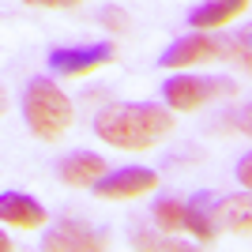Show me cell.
Segmentation results:
<instances>
[{"instance_id": "obj_1", "label": "cell", "mask_w": 252, "mask_h": 252, "mask_svg": "<svg viewBox=\"0 0 252 252\" xmlns=\"http://www.w3.org/2000/svg\"><path fill=\"white\" fill-rule=\"evenodd\" d=\"M173 132V117L169 109L155 102H121L105 105L94 117V136L105 147L117 151H151Z\"/></svg>"}, {"instance_id": "obj_2", "label": "cell", "mask_w": 252, "mask_h": 252, "mask_svg": "<svg viewBox=\"0 0 252 252\" xmlns=\"http://www.w3.org/2000/svg\"><path fill=\"white\" fill-rule=\"evenodd\" d=\"M23 117H27V128H31L38 139L57 143V139L72 128L75 109H72L68 94H64L57 83H49V79H34V83L23 91Z\"/></svg>"}, {"instance_id": "obj_3", "label": "cell", "mask_w": 252, "mask_h": 252, "mask_svg": "<svg viewBox=\"0 0 252 252\" xmlns=\"http://www.w3.org/2000/svg\"><path fill=\"white\" fill-rule=\"evenodd\" d=\"M162 94H166L169 109H177V113H192V109L207 105L211 98L233 94V83H230V79H203V75H177V79H166Z\"/></svg>"}, {"instance_id": "obj_4", "label": "cell", "mask_w": 252, "mask_h": 252, "mask_svg": "<svg viewBox=\"0 0 252 252\" xmlns=\"http://www.w3.org/2000/svg\"><path fill=\"white\" fill-rule=\"evenodd\" d=\"M226 45H230V42H219V38H211L207 31H196V34H189V38H177V42L158 57V64H162V68H192V64H207V61L226 57Z\"/></svg>"}, {"instance_id": "obj_5", "label": "cell", "mask_w": 252, "mask_h": 252, "mask_svg": "<svg viewBox=\"0 0 252 252\" xmlns=\"http://www.w3.org/2000/svg\"><path fill=\"white\" fill-rule=\"evenodd\" d=\"M113 61V45H75V49H53L49 53V68L57 75H68V79H75V75H87L94 72V68H102V64Z\"/></svg>"}, {"instance_id": "obj_6", "label": "cell", "mask_w": 252, "mask_h": 252, "mask_svg": "<svg viewBox=\"0 0 252 252\" xmlns=\"http://www.w3.org/2000/svg\"><path fill=\"white\" fill-rule=\"evenodd\" d=\"M155 185H158L155 169L132 166V169H117V173H105V177L94 185V196H102V200H136V196L151 192Z\"/></svg>"}, {"instance_id": "obj_7", "label": "cell", "mask_w": 252, "mask_h": 252, "mask_svg": "<svg viewBox=\"0 0 252 252\" xmlns=\"http://www.w3.org/2000/svg\"><path fill=\"white\" fill-rule=\"evenodd\" d=\"M42 249H53V252H98V249H109L102 233L87 230V226H75V222H61L53 233L42 237Z\"/></svg>"}, {"instance_id": "obj_8", "label": "cell", "mask_w": 252, "mask_h": 252, "mask_svg": "<svg viewBox=\"0 0 252 252\" xmlns=\"http://www.w3.org/2000/svg\"><path fill=\"white\" fill-rule=\"evenodd\" d=\"M0 219L15 226V230H42L45 222V207L34 196H23V192H4L0 196Z\"/></svg>"}, {"instance_id": "obj_9", "label": "cell", "mask_w": 252, "mask_h": 252, "mask_svg": "<svg viewBox=\"0 0 252 252\" xmlns=\"http://www.w3.org/2000/svg\"><path fill=\"white\" fill-rule=\"evenodd\" d=\"M57 173H61L64 185H72V189H94L98 181L105 177V162L98 155H91V151H75V155L61 158V166H57Z\"/></svg>"}, {"instance_id": "obj_10", "label": "cell", "mask_w": 252, "mask_h": 252, "mask_svg": "<svg viewBox=\"0 0 252 252\" xmlns=\"http://www.w3.org/2000/svg\"><path fill=\"white\" fill-rule=\"evenodd\" d=\"M211 219L215 226L226 233H252V189L241 196H226L211 207Z\"/></svg>"}, {"instance_id": "obj_11", "label": "cell", "mask_w": 252, "mask_h": 252, "mask_svg": "<svg viewBox=\"0 0 252 252\" xmlns=\"http://www.w3.org/2000/svg\"><path fill=\"white\" fill-rule=\"evenodd\" d=\"M245 8H249V0H207V4H200L189 15V23L196 31H219V27L233 23Z\"/></svg>"}, {"instance_id": "obj_12", "label": "cell", "mask_w": 252, "mask_h": 252, "mask_svg": "<svg viewBox=\"0 0 252 252\" xmlns=\"http://www.w3.org/2000/svg\"><path fill=\"white\" fill-rule=\"evenodd\" d=\"M185 230L196 233L203 245H211V241H215V233H219V226H215V219H211L207 211H200L196 203H192V207L185 211Z\"/></svg>"}, {"instance_id": "obj_13", "label": "cell", "mask_w": 252, "mask_h": 252, "mask_svg": "<svg viewBox=\"0 0 252 252\" xmlns=\"http://www.w3.org/2000/svg\"><path fill=\"white\" fill-rule=\"evenodd\" d=\"M185 203H177V200H162L155 207V222L162 226L166 233H177V230H185Z\"/></svg>"}, {"instance_id": "obj_14", "label": "cell", "mask_w": 252, "mask_h": 252, "mask_svg": "<svg viewBox=\"0 0 252 252\" xmlns=\"http://www.w3.org/2000/svg\"><path fill=\"white\" fill-rule=\"evenodd\" d=\"M226 57H230V61H237L245 72H252V27H249V31H241L230 45H226Z\"/></svg>"}, {"instance_id": "obj_15", "label": "cell", "mask_w": 252, "mask_h": 252, "mask_svg": "<svg viewBox=\"0 0 252 252\" xmlns=\"http://www.w3.org/2000/svg\"><path fill=\"white\" fill-rule=\"evenodd\" d=\"M132 249H173V252H181V249H189V245H181V241H173V237H147V233H139L136 241H132Z\"/></svg>"}, {"instance_id": "obj_16", "label": "cell", "mask_w": 252, "mask_h": 252, "mask_svg": "<svg viewBox=\"0 0 252 252\" xmlns=\"http://www.w3.org/2000/svg\"><path fill=\"white\" fill-rule=\"evenodd\" d=\"M237 181H241L245 189H252V151L241 158V162H237Z\"/></svg>"}, {"instance_id": "obj_17", "label": "cell", "mask_w": 252, "mask_h": 252, "mask_svg": "<svg viewBox=\"0 0 252 252\" xmlns=\"http://www.w3.org/2000/svg\"><path fill=\"white\" fill-rule=\"evenodd\" d=\"M23 4H31V8H75L79 0H23Z\"/></svg>"}, {"instance_id": "obj_18", "label": "cell", "mask_w": 252, "mask_h": 252, "mask_svg": "<svg viewBox=\"0 0 252 252\" xmlns=\"http://www.w3.org/2000/svg\"><path fill=\"white\" fill-rule=\"evenodd\" d=\"M105 19H109V23H113V31H125V15H121V11H105Z\"/></svg>"}, {"instance_id": "obj_19", "label": "cell", "mask_w": 252, "mask_h": 252, "mask_svg": "<svg viewBox=\"0 0 252 252\" xmlns=\"http://www.w3.org/2000/svg\"><path fill=\"white\" fill-rule=\"evenodd\" d=\"M241 128H245V132H249V136H252V105H249V109H245V113H241Z\"/></svg>"}]
</instances>
